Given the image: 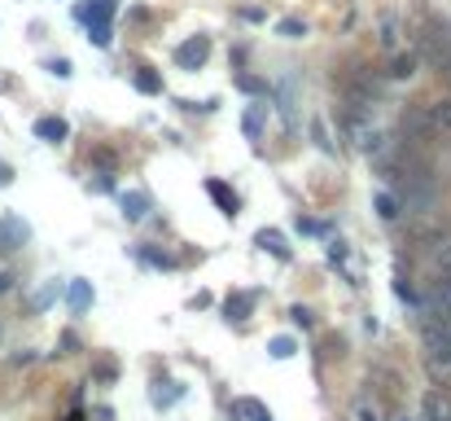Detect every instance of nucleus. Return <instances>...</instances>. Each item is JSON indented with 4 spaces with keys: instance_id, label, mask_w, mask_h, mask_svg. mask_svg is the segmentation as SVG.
Segmentation results:
<instances>
[{
    "instance_id": "9",
    "label": "nucleus",
    "mask_w": 451,
    "mask_h": 421,
    "mask_svg": "<svg viewBox=\"0 0 451 421\" xmlns=\"http://www.w3.org/2000/svg\"><path fill=\"white\" fill-rule=\"evenodd\" d=\"M114 9H119V0H92V5H79V22L92 27V22H110Z\"/></svg>"
},
{
    "instance_id": "18",
    "label": "nucleus",
    "mask_w": 451,
    "mask_h": 421,
    "mask_svg": "<svg viewBox=\"0 0 451 421\" xmlns=\"http://www.w3.org/2000/svg\"><path fill=\"white\" fill-rule=\"evenodd\" d=\"M416 62H421L416 53H399V57L390 62V75H394V79H412V75H416Z\"/></svg>"
},
{
    "instance_id": "17",
    "label": "nucleus",
    "mask_w": 451,
    "mask_h": 421,
    "mask_svg": "<svg viewBox=\"0 0 451 421\" xmlns=\"http://www.w3.org/2000/svg\"><path fill=\"white\" fill-rule=\"evenodd\" d=\"M136 88H141L145 97H158V92H162V75L149 71V66H141V71H136Z\"/></svg>"
},
{
    "instance_id": "20",
    "label": "nucleus",
    "mask_w": 451,
    "mask_h": 421,
    "mask_svg": "<svg viewBox=\"0 0 451 421\" xmlns=\"http://www.w3.org/2000/svg\"><path fill=\"white\" fill-rule=\"evenodd\" d=\"M88 40H92L96 48H110V44H114V27H110V22H92V27H88Z\"/></svg>"
},
{
    "instance_id": "11",
    "label": "nucleus",
    "mask_w": 451,
    "mask_h": 421,
    "mask_svg": "<svg viewBox=\"0 0 451 421\" xmlns=\"http://www.w3.org/2000/svg\"><path fill=\"white\" fill-rule=\"evenodd\" d=\"M66 303H71V312H88V307H92V281L75 277L71 290H66Z\"/></svg>"
},
{
    "instance_id": "13",
    "label": "nucleus",
    "mask_w": 451,
    "mask_h": 421,
    "mask_svg": "<svg viewBox=\"0 0 451 421\" xmlns=\"http://www.w3.org/2000/svg\"><path fill=\"white\" fill-rule=\"evenodd\" d=\"M425 421H451V395H425Z\"/></svg>"
},
{
    "instance_id": "35",
    "label": "nucleus",
    "mask_w": 451,
    "mask_h": 421,
    "mask_svg": "<svg viewBox=\"0 0 451 421\" xmlns=\"http://www.w3.org/2000/svg\"><path fill=\"white\" fill-rule=\"evenodd\" d=\"M92 417H96V421H114V413H110V408H106V404H101V408H96V413H92Z\"/></svg>"
},
{
    "instance_id": "23",
    "label": "nucleus",
    "mask_w": 451,
    "mask_h": 421,
    "mask_svg": "<svg viewBox=\"0 0 451 421\" xmlns=\"http://www.w3.org/2000/svg\"><path fill=\"white\" fill-rule=\"evenodd\" d=\"M237 88L250 92V97H267V84H263V79H255V75H237Z\"/></svg>"
},
{
    "instance_id": "30",
    "label": "nucleus",
    "mask_w": 451,
    "mask_h": 421,
    "mask_svg": "<svg viewBox=\"0 0 451 421\" xmlns=\"http://www.w3.org/2000/svg\"><path fill=\"white\" fill-rule=\"evenodd\" d=\"M53 299H57V285H44L40 294H36V307H48V303H53Z\"/></svg>"
},
{
    "instance_id": "10",
    "label": "nucleus",
    "mask_w": 451,
    "mask_h": 421,
    "mask_svg": "<svg viewBox=\"0 0 451 421\" xmlns=\"http://www.w3.org/2000/svg\"><path fill=\"white\" fill-rule=\"evenodd\" d=\"M206 193L215 198V206H220L224 215H237V206H241V202H237V193H232L224 180H206Z\"/></svg>"
},
{
    "instance_id": "32",
    "label": "nucleus",
    "mask_w": 451,
    "mask_h": 421,
    "mask_svg": "<svg viewBox=\"0 0 451 421\" xmlns=\"http://www.w3.org/2000/svg\"><path fill=\"white\" fill-rule=\"evenodd\" d=\"M114 373H119V369H114L110 360H106V364H96V378H101V382H114Z\"/></svg>"
},
{
    "instance_id": "15",
    "label": "nucleus",
    "mask_w": 451,
    "mask_h": 421,
    "mask_svg": "<svg viewBox=\"0 0 451 421\" xmlns=\"http://www.w3.org/2000/svg\"><path fill=\"white\" fill-rule=\"evenodd\" d=\"M425 110H429V119H434V127H438V132H451V97H443V101H429Z\"/></svg>"
},
{
    "instance_id": "6",
    "label": "nucleus",
    "mask_w": 451,
    "mask_h": 421,
    "mask_svg": "<svg viewBox=\"0 0 451 421\" xmlns=\"http://www.w3.org/2000/svg\"><path fill=\"white\" fill-rule=\"evenodd\" d=\"M255 303H259V294H250V290H237V294H228V303H224V312H228V320H250V312H255Z\"/></svg>"
},
{
    "instance_id": "33",
    "label": "nucleus",
    "mask_w": 451,
    "mask_h": 421,
    "mask_svg": "<svg viewBox=\"0 0 451 421\" xmlns=\"http://www.w3.org/2000/svg\"><path fill=\"white\" fill-rule=\"evenodd\" d=\"M329 264H346V246L338 241V246H329Z\"/></svg>"
},
{
    "instance_id": "26",
    "label": "nucleus",
    "mask_w": 451,
    "mask_h": 421,
    "mask_svg": "<svg viewBox=\"0 0 451 421\" xmlns=\"http://www.w3.org/2000/svg\"><path fill=\"white\" fill-rule=\"evenodd\" d=\"M311 132H315V141H320V150H324V154H333V141H329V132H324V123H320V119L311 123Z\"/></svg>"
},
{
    "instance_id": "29",
    "label": "nucleus",
    "mask_w": 451,
    "mask_h": 421,
    "mask_svg": "<svg viewBox=\"0 0 451 421\" xmlns=\"http://www.w3.org/2000/svg\"><path fill=\"white\" fill-rule=\"evenodd\" d=\"M394 294H399V299H403V303H416V294H412V285H408L403 277H399V281H394Z\"/></svg>"
},
{
    "instance_id": "27",
    "label": "nucleus",
    "mask_w": 451,
    "mask_h": 421,
    "mask_svg": "<svg viewBox=\"0 0 451 421\" xmlns=\"http://www.w3.org/2000/svg\"><path fill=\"white\" fill-rule=\"evenodd\" d=\"M48 71H53L57 79H71V62H66V57H53V62H48Z\"/></svg>"
},
{
    "instance_id": "24",
    "label": "nucleus",
    "mask_w": 451,
    "mask_h": 421,
    "mask_svg": "<svg viewBox=\"0 0 451 421\" xmlns=\"http://www.w3.org/2000/svg\"><path fill=\"white\" fill-rule=\"evenodd\" d=\"M289 320H294L298 329H311V325H315V312H311V307H303V303H298V307H289Z\"/></svg>"
},
{
    "instance_id": "34",
    "label": "nucleus",
    "mask_w": 451,
    "mask_h": 421,
    "mask_svg": "<svg viewBox=\"0 0 451 421\" xmlns=\"http://www.w3.org/2000/svg\"><path fill=\"white\" fill-rule=\"evenodd\" d=\"M355 417H359V421H381V417H377V408H368V404H359V413H355Z\"/></svg>"
},
{
    "instance_id": "16",
    "label": "nucleus",
    "mask_w": 451,
    "mask_h": 421,
    "mask_svg": "<svg viewBox=\"0 0 451 421\" xmlns=\"http://www.w3.org/2000/svg\"><path fill=\"white\" fill-rule=\"evenodd\" d=\"M263 115H267V106H250V110H245L241 127H245V136H250V141H259V136H263Z\"/></svg>"
},
{
    "instance_id": "22",
    "label": "nucleus",
    "mask_w": 451,
    "mask_h": 421,
    "mask_svg": "<svg viewBox=\"0 0 451 421\" xmlns=\"http://www.w3.org/2000/svg\"><path fill=\"white\" fill-rule=\"evenodd\" d=\"M141 259L149 268H176V259L166 255V250H154V246H141Z\"/></svg>"
},
{
    "instance_id": "31",
    "label": "nucleus",
    "mask_w": 451,
    "mask_h": 421,
    "mask_svg": "<svg viewBox=\"0 0 451 421\" xmlns=\"http://www.w3.org/2000/svg\"><path fill=\"white\" fill-rule=\"evenodd\" d=\"M92 189H96V193H110V189H114V180H110V171H101V176H96V180H92Z\"/></svg>"
},
{
    "instance_id": "36",
    "label": "nucleus",
    "mask_w": 451,
    "mask_h": 421,
    "mask_svg": "<svg viewBox=\"0 0 451 421\" xmlns=\"http://www.w3.org/2000/svg\"><path fill=\"white\" fill-rule=\"evenodd\" d=\"M9 180H13V171H9V167H5V163H0V189H5V185H9Z\"/></svg>"
},
{
    "instance_id": "21",
    "label": "nucleus",
    "mask_w": 451,
    "mask_h": 421,
    "mask_svg": "<svg viewBox=\"0 0 451 421\" xmlns=\"http://www.w3.org/2000/svg\"><path fill=\"white\" fill-rule=\"evenodd\" d=\"M276 31H280L285 40H303V36H307V22H303V18H280Z\"/></svg>"
},
{
    "instance_id": "7",
    "label": "nucleus",
    "mask_w": 451,
    "mask_h": 421,
    "mask_svg": "<svg viewBox=\"0 0 451 421\" xmlns=\"http://www.w3.org/2000/svg\"><path fill=\"white\" fill-rule=\"evenodd\" d=\"M36 136L48 141V145H62L66 136H71V123L57 119V115H48V119H36Z\"/></svg>"
},
{
    "instance_id": "19",
    "label": "nucleus",
    "mask_w": 451,
    "mask_h": 421,
    "mask_svg": "<svg viewBox=\"0 0 451 421\" xmlns=\"http://www.w3.org/2000/svg\"><path fill=\"white\" fill-rule=\"evenodd\" d=\"M237 417H250V421H272V413H267L259 399H237Z\"/></svg>"
},
{
    "instance_id": "14",
    "label": "nucleus",
    "mask_w": 451,
    "mask_h": 421,
    "mask_svg": "<svg viewBox=\"0 0 451 421\" xmlns=\"http://www.w3.org/2000/svg\"><path fill=\"white\" fill-rule=\"evenodd\" d=\"M373 210H377V215L386 220V224H394L399 215H403V210H399V198H394V193H386V189H381L377 198H373Z\"/></svg>"
},
{
    "instance_id": "3",
    "label": "nucleus",
    "mask_w": 451,
    "mask_h": 421,
    "mask_svg": "<svg viewBox=\"0 0 451 421\" xmlns=\"http://www.w3.org/2000/svg\"><path fill=\"white\" fill-rule=\"evenodd\" d=\"M31 241V224L22 220V215H0V250H18V246H27Z\"/></svg>"
},
{
    "instance_id": "28",
    "label": "nucleus",
    "mask_w": 451,
    "mask_h": 421,
    "mask_svg": "<svg viewBox=\"0 0 451 421\" xmlns=\"http://www.w3.org/2000/svg\"><path fill=\"white\" fill-rule=\"evenodd\" d=\"M434 264H443V268L451 264V237H447V241H438V250H434Z\"/></svg>"
},
{
    "instance_id": "12",
    "label": "nucleus",
    "mask_w": 451,
    "mask_h": 421,
    "mask_svg": "<svg viewBox=\"0 0 451 421\" xmlns=\"http://www.w3.org/2000/svg\"><path fill=\"white\" fill-rule=\"evenodd\" d=\"M185 395V386L180 382H154V391H149V399H154V408H171V404Z\"/></svg>"
},
{
    "instance_id": "4",
    "label": "nucleus",
    "mask_w": 451,
    "mask_h": 421,
    "mask_svg": "<svg viewBox=\"0 0 451 421\" xmlns=\"http://www.w3.org/2000/svg\"><path fill=\"white\" fill-rule=\"evenodd\" d=\"M425 57H429L438 71L451 66V31H447V27H434L429 36H425Z\"/></svg>"
},
{
    "instance_id": "38",
    "label": "nucleus",
    "mask_w": 451,
    "mask_h": 421,
    "mask_svg": "<svg viewBox=\"0 0 451 421\" xmlns=\"http://www.w3.org/2000/svg\"><path fill=\"white\" fill-rule=\"evenodd\" d=\"M403 421H412V417H403Z\"/></svg>"
},
{
    "instance_id": "5",
    "label": "nucleus",
    "mask_w": 451,
    "mask_h": 421,
    "mask_svg": "<svg viewBox=\"0 0 451 421\" xmlns=\"http://www.w3.org/2000/svg\"><path fill=\"white\" fill-rule=\"evenodd\" d=\"M119 206H123V220H127V224H141V220L149 215V206H154V202H149V193L131 189V193H123V198H119Z\"/></svg>"
},
{
    "instance_id": "2",
    "label": "nucleus",
    "mask_w": 451,
    "mask_h": 421,
    "mask_svg": "<svg viewBox=\"0 0 451 421\" xmlns=\"http://www.w3.org/2000/svg\"><path fill=\"white\" fill-rule=\"evenodd\" d=\"M206 57H210V40L206 36H193V40H185L176 48V66L180 71H202Z\"/></svg>"
},
{
    "instance_id": "39",
    "label": "nucleus",
    "mask_w": 451,
    "mask_h": 421,
    "mask_svg": "<svg viewBox=\"0 0 451 421\" xmlns=\"http://www.w3.org/2000/svg\"><path fill=\"white\" fill-rule=\"evenodd\" d=\"M447 75H451V66H447Z\"/></svg>"
},
{
    "instance_id": "8",
    "label": "nucleus",
    "mask_w": 451,
    "mask_h": 421,
    "mask_svg": "<svg viewBox=\"0 0 451 421\" xmlns=\"http://www.w3.org/2000/svg\"><path fill=\"white\" fill-rule=\"evenodd\" d=\"M255 241H259V246H263L267 255H276L280 264H289V255H294V250H289L285 233H276V229H259V237H255Z\"/></svg>"
},
{
    "instance_id": "37",
    "label": "nucleus",
    "mask_w": 451,
    "mask_h": 421,
    "mask_svg": "<svg viewBox=\"0 0 451 421\" xmlns=\"http://www.w3.org/2000/svg\"><path fill=\"white\" fill-rule=\"evenodd\" d=\"M9 285H13V277H9V272H0V294H5Z\"/></svg>"
},
{
    "instance_id": "25",
    "label": "nucleus",
    "mask_w": 451,
    "mask_h": 421,
    "mask_svg": "<svg viewBox=\"0 0 451 421\" xmlns=\"http://www.w3.org/2000/svg\"><path fill=\"white\" fill-rule=\"evenodd\" d=\"M267 351H272L276 360H289V355H294V338H272V343H267Z\"/></svg>"
},
{
    "instance_id": "1",
    "label": "nucleus",
    "mask_w": 451,
    "mask_h": 421,
    "mask_svg": "<svg viewBox=\"0 0 451 421\" xmlns=\"http://www.w3.org/2000/svg\"><path fill=\"white\" fill-rule=\"evenodd\" d=\"M399 123H403V136H408L412 150H421V145H429L434 136H438V127H434V119H429V110H425V106H408Z\"/></svg>"
}]
</instances>
